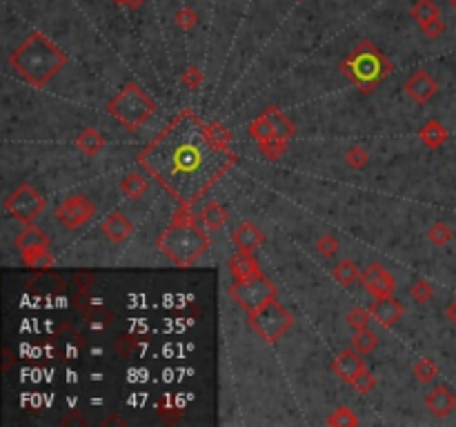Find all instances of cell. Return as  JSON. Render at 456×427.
<instances>
[{"label": "cell", "mask_w": 456, "mask_h": 427, "mask_svg": "<svg viewBox=\"0 0 456 427\" xmlns=\"http://www.w3.org/2000/svg\"><path fill=\"white\" fill-rule=\"evenodd\" d=\"M454 21H456V18H454Z\"/></svg>", "instance_id": "cell-53"}, {"label": "cell", "mask_w": 456, "mask_h": 427, "mask_svg": "<svg viewBox=\"0 0 456 427\" xmlns=\"http://www.w3.org/2000/svg\"><path fill=\"white\" fill-rule=\"evenodd\" d=\"M267 114H269V118H271V123H274V132H276V138H283V140H289V138H294L296 136V125L291 123L281 109H276V107H267L265 109Z\"/></svg>", "instance_id": "cell-23"}, {"label": "cell", "mask_w": 456, "mask_h": 427, "mask_svg": "<svg viewBox=\"0 0 456 427\" xmlns=\"http://www.w3.org/2000/svg\"><path fill=\"white\" fill-rule=\"evenodd\" d=\"M16 247H18V252H21V256L36 252V249H45V247H49V236L31 222V225H27L21 234H18Z\"/></svg>", "instance_id": "cell-18"}, {"label": "cell", "mask_w": 456, "mask_h": 427, "mask_svg": "<svg viewBox=\"0 0 456 427\" xmlns=\"http://www.w3.org/2000/svg\"><path fill=\"white\" fill-rule=\"evenodd\" d=\"M147 190H150V182L145 180V176L140 172H130L120 180V192L132 200H138Z\"/></svg>", "instance_id": "cell-22"}, {"label": "cell", "mask_w": 456, "mask_h": 427, "mask_svg": "<svg viewBox=\"0 0 456 427\" xmlns=\"http://www.w3.org/2000/svg\"><path fill=\"white\" fill-rule=\"evenodd\" d=\"M114 5H127V0H112Z\"/></svg>", "instance_id": "cell-51"}, {"label": "cell", "mask_w": 456, "mask_h": 427, "mask_svg": "<svg viewBox=\"0 0 456 427\" xmlns=\"http://www.w3.org/2000/svg\"><path fill=\"white\" fill-rule=\"evenodd\" d=\"M412 374L418 383H432L436 376H439V365H436L432 359H418L412 367Z\"/></svg>", "instance_id": "cell-28"}, {"label": "cell", "mask_w": 456, "mask_h": 427, "mask_svg": "<svg viewBox=\"0 0 456 427\" xmlns=\"http://www.w3.org/2000/svg\"><path fill=\"white\" fill-rule=\"evenodd\" d=\"M85 321L91 325V327H96V329H107L109 325L114 323V314L112 312H107L105 307L100 305H94L87 314H85Z\"/></svg>", "instance_id": "cell-34"}, {"label": "cell", "mask_w": 456, "mask_h": 427, "mask_svg": "<svg viewBox=\"0 0 456 427\" xmlns=\"http://www.w3.org/2000/svg\"><path fill=\"white\" fill-rule=\"evenodd\" d=\"M138 345H140V341H138V336H132V334H127V336H118V341H116V351L120 356H125V359H130L134 351L138 349Z\"/></svg>", "instance_id": "cell-41"}, {"label": "cell", "mask_w": 456, "mask_h": 427, "mask_svg": "<svg viewBox=\"0 0 456 427\" xmlns=\"http://www.w3.org/2000/svg\"><path fill=\"white\" fill-rule=\"evenodd\" d=\"M71 305H74L78 312H83V314H87L91 307V294H89V287H78V292L71 296Z\"/></svg>", "instance_id": "cell-42"}, {"label": "cell", "mask_w": 456, "mask_h": 427, "mask_svg": "<svg viewBox=\"0 0 456 427\" xmlns=\"http://www.w3.org/2000/svg\"><path fill=\"white\" fill-rule=\"evenodd\" d=\"M452 236H454L452 227H450V225H445L443 220H436V222H432V225H430V230H428V238H430V243H432V245H436V247H443V245H447L450 240H452Z\"/></svg>", "instance_id": "cell-33"}, {"label": "cell", "mask_w": 456, "mask_h": 427, "mask_svg": "<svg viewBox=\"0 0 456 427\" xmlns=\"http://www.w3.org/2000/svg\"><path fill=\"white\" fill-rule=\"evenodd\" d=\"M410 296L416 303H428L434 296V287L430 281H425V278H418V281L410 287Z\"/></svg>", "instance_id": "cell-36"}, {"label": "cell", "mask_w": 456, "mask_h": 427, "mask_svg": "<svg viewBox=\"0 0 456 427\" xmlns=\"http://www.w3.org/2000/svg\"><path fill=\"white\" fill-rule=\"evenodd\" d=\"M94 216H96V205L87 196H83V194L65 198L61 202V207L56 210V220L61 222L65 230H69V232L81 230Z\"/></svg>", "instance_id": "cell-9"}, {"label": "cell", "mask_w": 456, "mask_h": 427, "mask_svg": "<svg viewBox=\"0 0 456 427\" xmlns=\"http://www.w3.org/2000/svg\"><path fill=\"white\" fill-rule=\"evenodd\" d=\"M316 249L321 252V256L332 258V256L341 249V243L336 240L334 234H325V236H321V238L316 240Z\"/></svg>", "instance_id": "cell-39"}, {"label": "cell", "mask_w": 456, "mask_h": 427, "mask_svg": "<svg viewBox=\"0 0 456 427\" xmlns=\"http://www.w3.org/2000/svg\"><path fill=\"white\" fill-rule=\"evenodd\" d=\"M247 323L259 334L261 341L276 343L294 327V317H291V312L285 305H281L276 299H274V301L265 303L263 307H259L256 312L247 314Z\"/></svg>", "instance_id": "cell-6"}, {"label": "cell", "mask_w": 456, "mask_h": 427, "mask_svg": "<svg viewBox=\"0 0 456 427\" xmlns=\"http://www.w3.org/2000/svg\"><path fill=\"white\" fill-rule=\"evenodd\" d=\"M247 134H249L254 140H256V143H265V140H269V138L276 136V132H274V123H271V118H269L267 111H263V114H261L256 120L249 123Z\"/></svg>", "instance_id": "cell-25"}, {"label": "cell", "mask_w": 456, "mask_h": 427, "mask_svg": "<svg viewBox=\"0 0 456 427\" xmlns=\"http://www.w3.org/2000/svg\"><path fill=\"white\" fill-rule=\"evenodd\" d=\"M287 143H289V140H283V138L274 136V138H269V140H265V143H259V147H261V154H263L267 160L276 163V160H281V158L285 156Z\"/></svg>", "instance_id": "cell-32"}, {"label": "cell", "mask_w": 456, "mask_h": 427, "mask_svg": "<svg viewBox=\"0 0 456 427\" xmlns=\"http://www.w3.org/2000/svg\"><path fill=\"white\" fill-rule=\"evenodd\" d=\"M47 207V200L45 196L31 187L29 182H21L18 187L5 198V212L18 220V222H25V225H31V222L38 218Z\"/></svg>", "instance_id": "cell-8"}, {"label": "cell", "mask_w": 456, "mask_h": 427, "mask_svg": "<svg viewBox=\"0 0 456 427\" xmlns=\"http://www.w3.org/2000/svg\"><path fill=\"white\" fill-rule=\"evenodd\" d=\"M227 267L232 269V276L234 281H243V278H252V276H261L263 269L259 265V261L254 258V252H236L232 258Z\"/></svg>", "instance_id": "cell-17"}, {"label": "cell", "mask_w": 456, "mask_h": 427, "mask_svg": "<svg viewBox=\"0 0 456 427\" xmlns=\"http://www.w3.org/2000/svg\"><path fill=\"white\" fill-rule=\"evenodd\" d=\"M372 312H370V307H352L350 312H348V317H345V323H348V327L350 329H354V331H361V329H370V323H372Z\"/></svg>", "instance_id": "cell-27"}, {"label": "cell", "mask_w": 456, "mask_h": 427, "mask_svg": "<svg viewBox=\"0 0 456 427\" xmlns=\"http://www.w3.org/2000/svg\"><path fill=\"white\" fill-rule=\"evenodd\" d=\"M156 247L174 265L190 267L209 249V234L198 225L192 207L178 205L170 227L156 238Z\"/></svg>", "instance_id": "cell-3"}, {"label": "cell", "mask_w": 456, "mask_h": 427, "mask_svg": "<svg viewBox=\"0 0 456 427\" xmlns=\"http://www.w3.org/2000/svg\"><path fill=\"white\" fill-rule=\"evenodd\" d=\"M103 234L112 240L114 245H120L134 234V222L123 212H112L103 220Z\"/></svg>", "instance_id": "cell-16"}, {"label": "cell", "mask_w": 456, "mask_h": 427, "mask_svg": "<svg viewBox=\"0 0 456 427\" xmlns=\"http://www.w3.org/2000/svg\"><path fill=\"white\" fill-rule=\"evenodd\" d=\"M370 312L380 327H392L400 321V317H403V303L396 301L394 296H388V299H376L370 305Z\"/></svg>", "instance_id": "cell-14"}, {"label": "cell", "mask_w": 456, "mask_h": 427, "mask_svg": "<svg viewBox=\"0 0 456 427\" xmlns=\"http://www.w3.org/2000/svg\"><path fill=\"white\" fill-rule=\"evenodd\" d=\"M103 425H127V421H125V418H118L116 414H112V416H107V418L103 421Z\"/></svg>", "instance_id": "cell-48"}, {"label": "cell", "mask_w": 456, "mask_h": 427, "mask_svg": "<svg viewBox=\"0 0 456 427\" xmlns=\"http://www.w3.org/2000/svg\"><path fill=\"white\" fill-rule=\"evenodd\" d=\"M74 283H76L78 287H89L91 283H94V274H89V272H81V274H76Z\"/></svg>", "instance_id": "cell-45"}, {"label": "cell", "mask_w": 456, "mask_h": 427, "mask_svg": "<svg viewBox=\"0 0 456 427\" xmlns=\"http://www.w3.org/2000/svg\"><path fill=\"white\" fill-rule=\"evenodd\" d=\"M450 5H452V7L456 9V0H450Z\"/></svg>", "instance_id": "cell-52"}, {"label": "cell", "mask_w": 456, "mask_h": 427, "mask_svg": "<svg viewBox=\"0 0 456 427\" xmlns=\"http://www.w3.org/2000/svg\"><path fill=\"white\" fill-rule=\"evenodd\" d=\"M9 365H11V354L7 351V363H5V369H9Z\"/></svg>", "instance_id": "cell-50"}, {"label": "cell", "mask_w": 456, "mask_h": 427, "mask_svg": "<svg viewBox=\"0 0 456 427\" xmlns=\"http://www.w3.org/2000/svg\"><path fill=\"white\" fill-rule=\"evenodd\" d=\"M343 76L348 78L361 94H372L394 71L392 61L372 41H361L341 63Z\"/></svg>", "instance_id": "cell-4"}, {"label": "cell", "mask_w": 456, "mask_h": 427, "mask_svg": "<svg viewBox=\"0 0 456 427\" xmlns=\"http://www.w3.org/2000/svg\"><path fill=\"white\" fill-rule=\"evenodd\" d=\"M61 425H85V418H83L78 412H71L69 416H65V418L61 421Z\"/></svg>", "instance_id": "cell-46"}, {"label": "cell", "mask_w": 456, "mask_h": 427, "mask_svg": "<svg viewBox=\"0 0 456 427\" xmlns=\"http://www.w3.org/2000/svg\"><path fill=\"white\" fill-rule=\"evenodd\" d=\"M229 214L227 210L221 205V202H216V200H209L207 205L203 207V212H200V222L209 230V232H218L221 230L225 222H227Z\"/></svg>", "instance_id": "cell-21"}, {"label": "cell", "mask_w": 456, "mask_h": 427, "mask_svg": "<svg viewBox=\"0 0 456 427\" xmlns=\"http://www.w3.org/2000/svg\"><path fill=\"white\" fill-rule=\"evenodd\" d=\"M209 127H212V132H214V136H216L218 140L225 143V145H232V134H229V129H227L223 123L212 120V123H209Z\"/></svg>", "instance_id": "cell-44"}, {"label": "cell", "mask_w": 456, "mask_h": 427, "mask_svg": "<svg viewBox=\"0 0 456 427\" xmlns=\"http://www.w3.org/2000/svg\"><path fill=\"white\" fill-rule=\"evenodd\" d=\"M145 3H147V0H127V7H130V9H138V7H142Z\"/></svg>", "instance_id": "cell-49"}, {"label": "cell", "mask_w": 456, "mask_h": 427, "mask_svg": "<svg viewBox=\"0 0 456 427\" xmlns=\"http://www.w3.org/2000/svg\"><path fill=\"white\" fill-rule=\"evenodd\" d=\"M345 163H348L350 170L361 172V170H365V167H368V163H370V154L365 152V147H361V145H352L350 150L345 152Z\"/></svg>", "instance_id": "cell-35"}, {"label": "cell", "mask_w": 456, "mask_h": 427, "mask_svg": "<svg viewBox=\"0 0 456 427\" xmlns=\"http://www.w3.org/2000/svg\"><path fill=\"white\" fill-rule=\"evenodd\" d=\"M229 296L236 301V305H241L247 314L256 312L265 303L274 301L279 296V287L274 285L265 274L243 278V281H234L229 285Z\"/></svg>", "instance_id": "cell-7"}, {"label": "cell", "mask_w": 456, "mask_h": 427, "mask_svg": "<svg viewBox=\"0 0 456 427\" xmlns=\"http://www.w3.org/2000/svg\"><path fill=\"white\" fill-rule=\"evenodd\" d=\"M350 343L356 351H361V354H370V351H374L378 347V336L370 329H361V331H354Z\"/></svg>", "instance_id": "cell-30"}, {"label": "cell", "mask_w": 456, "mask_h": 427, "mask_svg": "<svg viewBox=\"0 0 456 427\" xmlns=\"http://www.w3.org/2000/svg\"><path fill=\"white\" fill-rule=\"evenodd\" d=\"M425 407H428V412H432L436 418H445L456 410V396L452 394L450 387L436 385L425 396Z\"/></svg>", "instance_id": "cell-13"}, {"label": "cell", "mask_w": 456, "mask_h": 427, "mask_svg": "<svg viewBox=\"0 0 456 427\" xmlns=\"http://www.w3.org/2000/svg\"><path fill=\"white\" fill-rule=\"evenodd\" d=\"M69 63V56L53 45L45 34L33 31L9 56L11 69L31 87H45Z\"/></svg>", "instance_id": "cell-2"}, {"label": "cell", "mask_w": 456, "mask_h": 427, "mask_svg": "<svg viewBox=\"0 0 456 427\" xmlns=\"http://www.w3.org/2000/svg\"><path fill=\"white\" fill-rule=\"evenodd\" d=\"M332 276H334V281L343 287H352L358 278H361V272L358 267L352 263V261H341L338 265L332 267Z\"/></svg>", "instance_id": "cell-26"}, {"label": "cell", "mask_w": 456, "mask_h": 427, "mask_svg": "<svg viewBox=\"0 0 456 427\" xmlns=\"http://www.w3.org/2000/svg\"><path fill=\"white\" fill-rule=\"evenodd\" d=\"M352 387L356 389L358 394H370L372 389L376 387V376L370 372V369H365L363 374H358V376L352 381Z\"/></svg>", "instance_id": "cell-40"}, {"label": "cell", "mask_w": 456, "mask_h": 427, "mask_svg": "<svg viewBox=\"0 0 456 427\" xmlns=\"http://www.w3.org/2000/svg\"><path fill=\"white\" fill-rule=\"evenodd\" d=\"M410 16L418 25H425L430 21H436V18H441V9L439 5L434 3V0H416L410 9Z\"/></svg>", "instance_id": "cell-24"}, {"label": "cell", "mask_w": 456, "mask_h": 427, "mask_svg": "<svg viewBox=\"0 0 456 427\" xmlns=\"http://www.w3.org/2000/svg\"><path fill=\"white\" fill-rule=\"evenodd\" d=\"M107 114L114 116L125 129L136 132L156 114V101L138 83H127L107 103Z\"/></svg>", "instance_id": "cell-5"}, {"label": "cell", "mask_w": 456, "mask_h": 427, "mask_svg": "<svg viewBox=\"0 0 456 427\" xmlns=\"http://www.w3.org/2000/svg\"><path fill=\"white\" fill-rule=\"evenodd\" d=\"M203 78H205L203 71H200L196 65H192V67H187L185 73L180 76V83H182V87H187L190 91H198L200 85H203Z\"/></svg>", "instance_id": "cell-38"}, {"label": "cell", "mask_w": 456, "mask_h": 427, "mask_svg": "<svg viewBox=\"0 0 456 427\" xmlns=\"http://www.w3.org/2000/svg\"><path fill=\"white\" fill-rule=\"evenodd\" d=\"M23 263L29 269H51L53 267V256H51V252L47 247L45 249H36V252L23 254Z\"/></svg>", "instance_id": "cell-29"}, {"label": "cell", "mask_w": 456, "mask_h": 427, "mask_svg": "<svg viewBox=\"0 0 456 427\" xmlns=\"http://www.w3.org/2000/svg\"><path fill=\"white\" fill-rule=\"evenodd\" d=\"M136 160L178 205L192 207L239 163V156L232 145L214 136L209 123L194 109H180Z\"/></svg>", "instance_id": "cell-1"}, {"label": "cell", "mask_w": 456, "mask_h": 427, "mask_svg": "<svg viewBox=\"0 0 456 427\" xmlns=\"http://www.w3.org/2000/svg\"><path fill=\"white\" fill-rule=\"evenodd\" d=\"M76 147L89 158H94L96 154L103 152V147H105V136L98 132V129L94 127H87L83 129V132L76 136Z\"/></svg>", "instance_id": "cell-20"}, {"label": "cell", "mask_w": 456, "mask_h": 427, "mask_svg": "<svg viewBox=\"0 0 456 427\" xmlns=\"http://www.w3.org/2000/svg\"><path fill=\"white\" fill-rule=\"evenodd\" d=\"M232 243L243 252H256L265 243V234L252 220H243L232 234Z\"/></svg>", "instance_id": "cell-15"}, {"label": "cell", "mask_w": 456, "mask_h": 427, "mask_svg": "<svg viewBox=\"0 0 456 427\" xmlns=\"http://www.w3.org/2000/svg\"><path fill=\"white\" fill-rule=\"evenodd\" d=\"M445 317H447V321L456 327V299L447 305V309H445Z\"/></svg>", "instance_id": "cell-47"}, {"label": "cell", "mask_w": 456, "mask_h": 427, "mask_svg": "<svg viewBox=\"0 0 456 427\" xmlns=\"http://www.w3.org/2000/svg\"><path fill=\"white\" fill-rule=\"evenodd\" d=\"M174 23H176V27L190 31L192 27L198 25V14H196L192 7H180V9L174 14Z\"/></svg>", "instance_id": "cell-37"}, {"label": "cell", "mask_w": 456, "mask_h": 427, "mask_svg": "<svg viewBox=\"0 0 456 427\" xmlns=\"http://www.w3.org/2000/svg\"><path fill=\"white\" fill-rule=\"evenodd\" d=\"M358 283L370 296H374V299H388V296H394L396 292V278L380 263H370L365 267L361 272Z\"/></svg>", "instance_id": "cell-10"}, {"label": "cell", "mask_w": 456, "mask_h": 427, "mask_svg": "<svg viewBox=\"0 0 456 427\" xmlns=\"http://www.w3.org/2000/svg\"><path fill=\"white\" fill-rule=\"evenodd\" d=\"M418 138H421V143L428 147V150H439V147H443L445 140H447V129L436 118H432L421 127Z\"/></svg>", "instance_id": "cell-19"}, {"label": "cell", "mask_w": 456, "mask_h": 427, "mask_svg": "<svg viewBox=\"0 0 456 427\" xmlns=\"http://www.w3.org/2000/svg\"><path fill=\"white\" fill-rule=\"evenodd\" d=\"M330 427H356L361 421H358V416L350 410V407H345V405H341V407H336V410L327 416V421H325Z\"/></svg>", "instance_id": "cell-31"}, {"label": "cell", "mask_w": 456, "mask_h": 427, "mask_svg": "<svg viewBox=\"0 0 456 427\" xmlns=\"http://www.w3.org/2000/svg\"><path fill=\"white\" fill-rule=\"evenodd\" d=\"M421 31H423V36H428L430 41L441 38L443 31H445V21H441V18H436V21H430V23L421 25Z\"/></svg>", "instance_id": "cell-43"}, {"label": "cell", "mask_w": 456, "mask_h": 427, "mask_svg": "<svg viewBox=\"0 0 456 427\" xmlns=\"http://www.w3.org/2000/svg\"><path fill=\"white\" fill-rule=\"evenodd\" d=\"M365 361L361 359V351H356L354 347L350 349H343L341 354H336V359L332 361V372L334 376H338L343 383L352 385V381L365 372Z\"/></svg>", "instance_id": "cell-12"}, {"label": "cell", "mask_w": 456, "mask_h": 427, "mask_svg": "<svg viewBox=\"0 0 456 427\" xmlns=\"http://www.w3.org/2000/svg\"><path fill=\"white\" fill-rule=\"evenodd\" d=\"M403 89H405V94H408L416 105H428L436 94H439V83L434 81L432 73H428V71H423V69H418V71H414L412 76L405 81Z\"/></svg>", "instance_id": "cell-11"}]
</instances>
